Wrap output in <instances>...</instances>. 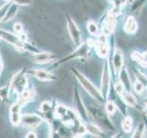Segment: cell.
Returning <instances> with one entry per match:
<instances>
[{
	"mask_svg": "<svg viewBox=\"0 0 147 138\" xmlns=\"http://www.w3.org/2000/svg\"><path fill=\"white\" fill-rule=\"evenodd\" d=\"M96 53L100 57H106L109 54V46L107 43V39H106L105 34H101L99 39L96 43Z\"/></svg>",
	"mask_w": 147,
	"mask_h": 138,
	"instance_id": "277c9868",
	"label": "cell"
},
{
	"mask_svg": "<svg viewBox=\"0 0 147 138\" xmlns=\"http://www.w3.org/2000/svg\"><path fill=\"white\" fill-rule=\"evenodd\" d=\"M131 57L137 63H139L142 66H147V52L144 53H140L138 52L131 53Z\"/></svg>",
	"mask_w": 147,
	"mask_h": 138,
	"instance_id": "8fae6325",
	"label": "cell"
},
{
	"mask_svg": "<svg viewBox=\"0 0 147 138\" xmlns=\"http://www.w3.org/2000/svg\"><path fill=\"white\" fill-rule=\"evenodd\" d=\"M67 27H68L69 34H70L72 40L74 41V43L76 44H79L81 41L80 30L78 29V27L76 26V22L74 21L69 16L67 17Z\"/></svg>",
	"mask_w": 147,
	"mask_h": 138,
	"instance_id": "3957f363",
	"label": "cell"
},
{
	"mask_svg": "<svg viewBox=\"0 0 147 138\" xmlns=\"http://www.w3.org/2000/svg\"><path fill=\"white\" fill-rule=\"evenodd\" d=\"M22 122L28 126H36L40 122V118L34 114H27L22 117Z\"/></svg>",
	"mask_w": 147,
	"mask_h": 138,
	"instance_id": "30bf717a",
	"label": "cell"
},
{
	"mask_svg": "<svg viewBox=\"0 0 147 138\" xmlns=\"http://www.w3.org/2000/svg\"><path fill=\"white\" fill-rule=\"evenodd\" d=\"M110 89V72L109 68L108 63L105 64L102 76H101V95H102L104 100L109 97Z\"/></svg>",
	"mask_w": 147,
	"mask_h": 138,
	"instance_id": "7a4b0ae2",
	"label": "cell"
},
{
	"mask_svg": "<svg viewBox=\"0 0 147 138\" xmlns=\"http://www.w3.org/2000/svg\"><path fill=\"white\" fill-rule=\"evenodd\" d=\"M132 125H133V122L131 117H125L123 119V121L121 122V126L123 131L125 133H131L132 130Z\"/></svg>",
	"mask_w": 147,
	"mask_h": 138,
	"instance_id": "2e32d148",
	"label": "cell"
},
{
	"mask_svg": "<svg viewBox=\"0 0 147 138\" xmlns=\"http://www.w3.org/2000/svg\"><path fill=\"white\" fill-rule=\"evenodd\" d=\"M15 1V3L18 4V5H29L31 3V0H14Z\"/></svg>",
	"mask_w": 147,
	"mask_h": 138,
	"instance_id": "f1b7e54d",
	"label": "cell"
},
{
	"mask_svg": "<svg viewBox=\"0 0 147 138\" xmlns=\"http://www.w3.org/2000/svg\"><path fill=\"white\" fill-rule=\"evenodd\" d=\"M53 58V56L52 55V53H37L33 56V60L34 62L37 63H48L50 61H52V59Z\"/></svg>",
	"mask_w": 147,
	"mask_h": 138,
	"instance_id": "4fadbf2b",
	"label": "cell"
},
{
	"mask_svg": "<svg viewBox=\"0 0 147 138\" xmlns=\"http://www.w3.org/2000/svg\"><path fill=\"white\" fill-rule=\"evenodd\" d=\"M17 12H18V7H17V6H15V5H13V6H11L10 8L8 9V11L6 13V16H5V18H3V20L4 21L10 20L12 18L15 17Z\"/></svg>",
	"mask_w": 147,
	"mask_h": 138,
	"instance_id": "44dd1931",
	"label": "cell"
},
{
	"mask_svg": "<svg viewBox=\"0 0 147 138\" xmlns=\"http://www.w3.org/2000/svg\"><path fill=\"white\" fill-rule=\"evenodd\" d=\"M117 109V105L116 103H114L112 100H109L107 103H106V107H105V112L109 115H112L115 112H116Z\"/></svg>",
	"mask_w": 147,
	"mask_h": 138,
	"instance_id": "7402d4cb",
	"label": "cell"
},
{
	"mask_svg": "<svg viewBox=\"0 0 147 138\" xmlns=\"http://www.w3.org/2000/svg\"><path fill=\"white\" fill-rule=\"evenodd\" d=\"M133 89L135 90V92H137L138 94H142L144 90V85L142 84L140 81H136L134 84H133Z\"/></svg>",
	"mask_w": 147,
	"mask_h": 138,
	"instance_id": "d4e9b609",
	"label": "cell"
},
{
	"mask_svg": "<svg viewBox=\"0 0 147 138\" xmlns=\"http://www.w3.org/2000/svg\"><path fill=\"white\" fill-rule=\"evenodd\" d=\"M76 104H77V108H78V110H79L80 114L82 115L84 118H86V110L84 107V104L82 103V100H81V98L79 96V93H78V91H76Z\"/></svg>",
	"mask_w": 147,
	"mask_h": 138,
	"instance_id": "e0dca14e",
	"label": "cell"
},
{
	"mask_svg": "<svg viewBox=\"0 0 147 138\" xmlns=\"http://www.w3.org/2000/svg\"><path fill=\"white\" fill-rule=\"evenodd\" d=\"M35 76L40 80H52V79H53V75H51L50 73L43 71V70L35 71Z\"/></svg>",
	"mask_w": 147,
	"mask_h": 138,
	"instance_id": "ac0fdd59",
	"label": "cell"
},
{
	"mask_svg": "<svg viewBox=\"0 0 147 138\" xmlns=\"http://www.w3.org/2000/svg\"><path fill=\"white\" fill-rule=\"evenodd\" d=\"M7 8H8V5H5L2 7H0V20H2L5 18V16H6Z\"/></svg>",
	"mask_w": 147,
	"mask_h": 138,
	"instance_id": "83f0119b",
	"label": "cell"
},
{
	"mask_svg": "<svg viewBox=\"0 0 147 138\" xmlns=\"http://www.w3.org/2000/svg\"><path fill=\"white\" fill-rule=\"evenodd\" d=\"M119 72V81L121 82V84L123 85L124 87H125L126 90L130 91L131 89V83L130 76H129L126 67L122 66Z\"/></svg>",
	"mask_w": 147,
	"mask_h": 138,
	"instance_id": "5b68a950",
	"label": "cell"
},
{
	"mask_svg": "<svg viewBox=\"0 0 147 138\" xmlns=\"http://www.w3.org/2000/svg\"><path fill=\"white\" fill-rule=\"evenodd\" d=\"M113 66L116 71H119L123 66V55L121 50H116L113 55Z\"/></svg>",
	"mask_w": 147,
	"mask_h": 138,
	"instance_id": "9c48e42d",
	"label": "cell"
},
{
	"mask_svg": "<svg viewBox=\"0 0 147 138\" xmlns=\"http://www.w3.org/2000/svg\"><path fill=\"white\" fill-rule=\"evenodd\" d=\"M145 113L147 114V99H145Z\"/></svg>",
	"mask_w": 147,
	"mask_h": 138,
	"instance_id": "836d02e7",
	"label": "cell"
},
{
	"mask_svg": "<svg viewBox=\"0 0 147 138\" xmlns=\"http://www.w3.org/2000/svg\"><path fill=\"white\" fill-rule=\"evenodd\" d=\"M117 15L118 14L114 13V12H110L109 16L108 17L107 20L105 23V30H107L109 33H112L114 31L115 28H116V22H117Z\"/></svg>",
	"mask_w": 147,
	"mask_h": 138,
	"instance_id": "ba28073f",
	"label": "cell"
},
{
	"mask_svg": "<svg viewBox=\"0 0 147 138\" xmlns=\"http://www.w3.org/2000/svg\"><path fill=\"white\" fill-rule=\"evenodd\" d=\"M85 128H86V131L88 132L92 135L98 136V137H102L103 136V133H102V131H101V129L99 127H98V126L94 125V124L86 123Z\"/></svg>",
	"mask_w": 147,
	"mask_h": 138,
	"instance_id": "5bb4252c",
	"label": "cell"
},
{
	"mask_svg": "<svg viewBox=\"0 0 147 138\" xmlns=\"http://www.w3.org/2000/svg\"><path fill=\"white\" fill-rule=\"evenodd\" d=\"M138 30V25L135 20V18L130 16L128 17L125 22V26H124V30L128 34H134Z\"/></svg>",
	"mask_w": 147,
	"mask_h": 138,
	"instance_id": "52a82bcc",
	"label": "cell"
},
{
	"mask_svg": "<svg viewBox=\"0 0 147 138\" xmlns=\"http://www.w3.org/2000/svg\"><path fill=\"white\" fill-rule=\"evenodd\" d=\"M0 37L1 38H3L5 41H7V43H13V44H15L18 43V38L15 36V35H13L12 33H10V32H8V31H6V30H0Z\"/></svg>",
	"mask_w": 147,
	"mask_h": 138,
	"instance_id": "9a60e30c",
	"label": "cell"
},
{
	"mask_svg": "<svg viewBox=\"0 0 147 138\" xmlns=\"http://www.w3.org/2000/svg\"><path fill=\"white\" fill-rule=\"evenodd\" d=\"M135 76L137 77L138 81H140L144 85H146L147 86V77L144 75H142V74L141 72H139V71H136L135 72Z\"/></svg>",
	"mask_w": 147,
	"mask_h": 138,
	"instance_id": "484cf974",
	"label": "cell"
},
{
	"mask_svg": "<svg viewBox=\"0 0 147 138\" xmlns=\"http://www.w3.org/2000/svg\"><path fill=\"white\" fill-rule=\"evenodd\" d=\"M145 135H147V119H145Z\"/></svg>",
	"mask_w": 147,
	"mask_h": 138,
	"instance_id": "d6a6232c",
	"label": "cell"
},
{
	"mask_svg": "<svg viewBox=\"0 0 147 138\" xmlns=\"http://www.w3.org/2000/svg\"><path fill=\"white\" fill-rule=\"evenodd\" d=\"M144 135H145V125L144 124H141L137 127L136 131L133 133L132 136L133 137H142L144 136Z\"/></svg>",
	"mask_w": 147,
	"mask_h": 138,
	"instance_id": "603a6c76",
	"label": "cell"
},
{
	"mask_svg": "<svg viewBox=\"0 0 147 138\" xmlns=\"http://www.w3.org/2000/svg\"><path fill=\"white\" fill-rule=\"evenodd\" d=\"M0 69H1V64H0Z\"/></svg>",
	"mask_w": 147,
	"mask_h": 138,
	"instance_id": "e575fe53",
	"label": "cell"
},
{
	"mask_svg": "<svg viewBox=\"0 0 147 138\" xmlns=\"http://www.w3.org/2000/svg\"><path fill=\"white\" fill-rule=\"evenodd\" d=\"M111 1H113V0H111Z\"/></svg>",
	"mask_w": 147,
	"mask_h": 138,
	"instance_id": "8d00e7d4",
	"label": "cell"
},
{
	"mask_svg": "<svg viewBox=\"0 0 147 138\" xmlns=\"http://www.w3.org/2000/svg\"><path fill=\"white\" fill-rule=\"evenodd\" d=\"M56 112L60 117H63V116H65L66 113H67V109L63 105H59L57 107Z\"/></svg>",
	"mask_w": 147,
	"mask_h": 138,
	"instance_id": "4316f807",
	"label": "cell"
},
{
	"mask_svg": "<svg viewBox=\"0 0 147 138\" xmlns=\"http://www.w3.org/2000/svg\"><path fill=\"white\" fill-rule=\"evenodd\" d=\"M26 84V79L23 76H17L14 80V86L18 91H22L24 89V86Z\"/></svg>",
	"mask_w": 147,
	"mask_h": 138,
	"instance_id": "d6986e66",
	"label": "cell"
},
{
	"mask_svg": "<svg viewBox=\"0 0 147 138\" xmlns=\"http://www.w3.org/2000/svg\"><path fill=\"white\" fill-rule=\"evenodd\" d=\"M74 72H75V75L78 79V81H79V83L82 85V87H84L85 90L92 97V98H94L95 99L99 101V102L104 101L103 97L101 95V92L96 89V87L92 84L86 77H85V76H83L82 74H80L76 70H74Z\"/></svg>",
	"mask_w": 147,
	"mask_h": 138,
	"instance_id": "6da1fadb",
	"label": "cell"
},
{
	"mask_svg": "<svg viewBox=\"0 0 147 138\" xmlns=\"http://www.w3.org/2000/svg\"><path fill=\"white\" fill-rule=\"evenodd\" d=\"M7 1H10V0H7Z\"/></svg>",
	"mask_w": 147,
	"mask_h": 138,
	"instance_id": "d590c367",
	"label": "cell"
},
{
	"mask_svg": "<svg viewBox=\"0 0 147 138\" xmlns=\"http://www.w3.org/2000/svg\"><path fill=\"white\" fill-rule=\"evenodd\" d=\"M119 96L121 97L122 100L124 101V103H125L126 105L131 106V107H133V108H138L137 99L131 93H130V91L124 90Z\"/></svg>",
	"mask_w": 147,
	"mask_h": 138,
	"instance_id": "8992f818",
	"label": "cell"
},
{
	"mask_svg": "<svg viewBox=\"0 0 147 138\" xmlns=\"http://www.w3.org/2000/svg\"><path fill=\"white\" fill-rule=\"evenodd\" d=\"M21 107V103L18 102L16 104H14L11 108V121L14 124H18L20 121V109Z\"/></svg>",
	"mask_w": 147,
	"mask_h": 138,
	"instance_id": "7c38bea8",
	"label": "cell"
},
{
	"mask_svg": "<svg viewBox=\"0 0 147 138\" xmlns=\"http://www.w3.org/2000/svg\"><path fill=\"white\" fill-rule=\"evenodd\" d=\"M22 29H23V27L20 23H17V24H15V26H14V30H15V31H17V32H21Z\"/></svg>",
	"mask_w": 147,
	"mask_h": 138,
	"instance_id": "4dcf8cb0",
	"label": "cell"
},
{
	"mask_svg": "<svg viewBox=\"0 0 147 138\" xmlns=\"http://www.w3.org/2000/svg\"><path fill=\"white\" fill-rule=\"evenodd\" d=\"M27 137H36V135H34L33 133H28Z\"/></svg>",
	"mask_w": 147,
	"mask_h": 138,
	"instance_id": "1f68e13d",
	"label": "cell"
},
{
	"mask_svg": "<svg viewBox=\"0 0 147 138\" xmlns=\"http://www.w3.org/2000/svg\"><path fill=\"white\" fill-rule=\"evenodd\" d=\"M50 109H51V105H50L49 102L42 103V106H41V110H42L43 112H48Z\"/></svg>",
	"mask_w": 147,
	"mask_h": 138,
	"instance_id": "f546056e",
	"label": "cell"
},
{
	"mask_svg": "<svg viewBox=\"0 0 147 138\" xmlns=\"http://www.w3.org/2000/svg\"><path fill=\"white\" fill-rule=\"evenodd\" d=\"M146 0H133V2L131 5V11L137 12L142 7V6L145 4Z\"/></svg>",
	"mask_w": 147,
	"mask_h": 138,
	"instance_id": "ffe728a7",
	"label": "cell"
},
{
	"mask_svg": "<svg viewBox=\"0 0 147 138\" xmlns=\"http://www.w3.org/2000/svg\"><path fill=\"white\" fill-rule=\"evenodd\" d=\"M87 30H88L89 33L92 35H96L98 34V26H96V24L93 21H90L87 23Z\"/></svg>",
	"mask_w": 147,
	"mask_h": 138,
	"instance_id": "cb8c5ba5",
	"label": "cell"
}]
</instances>
